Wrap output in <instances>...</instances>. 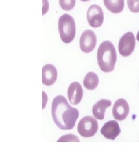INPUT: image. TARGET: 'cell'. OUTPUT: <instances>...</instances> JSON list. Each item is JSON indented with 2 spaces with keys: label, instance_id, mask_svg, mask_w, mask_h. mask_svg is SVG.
Instances as JSON below:
<instances>
[{
  "label": "cell",
  "instance_id": "obj_5",
  "mask_svg": "<svg viewBox=\"0 0 139 156\" xmlns=\"http://www.w3.org/2000/svg\"><path fill=\"white\" fill-rule=\"evenodd\" d=\"M136 41L134 34L128 32L123 34L119 40L118 50L123 57H128L132 55L135 48Z\"/></svg>",
  "mask_w": 139,
  "mask_h": 156
},
{
  "label": "cell",
  "instance_id": "obj_14",
  "mask_svg": "<svg viewBox=\"0 0 139 156\" xmlns=\"http://www.w3.org/2000/svg\"><path fill=\"white\" fill-rule=\"evenodd\" d=\"M107 9L113 13H119L124 8V0H104Z\"/></svg>",
  "mask_w": 139,
  "mask_h": 156
},
{
  "label": "cell",
  "instance_id": "obj_10",
  "mask_svg": "<svg viewBox=\"0 0 139 156\" xmlns=\"http://www.w3.org/2000/svg\"><path fill=\"white\" fill-rule=\"evenodd\" d=\"M83 94L82 86L78 82H72L68 88L67 95L72 105H78L82 99Z\"/></svg>",
  "mask_w": 139,
  "mask_h": 156
},
{
  "label": "cell",
  "instance_id": "obj_17",
  "mask_svg": "<svg viewBox=\"0 0 139 156\" xmlns=\"http://www.w3.org/2000/svg\"><path fill=\"white\" fill-rule=\"evenodd\" d=\"M57 142H79V140L77 136L72 134H68L62 136Z\"/></svg>",
  "mask_w": 139,
  "mask_h": 156
},
{
  "label": "cell",
  "instance_id": "obj_15",
  "mask_svg": "<svg viewBox=\"0 0 139 156\" xmlns=\"http://www.w3.org/2000/svg\"><path fill=\"white\" fill-rule=\"evenodd\" d=\"M76 0H59V4L64 11H71L75 6Z\"/></svg>",
  "mask_w": 139,
  "mask_h": 156
},
{
  "label": "cell",
  "instance_id": "obj_12",
  "mask_svg": "<svg viewBox=\"0 0 139 156\" xmlns=\"http://www.w3.org/2000/svg\"><path fill=\"white\" fill-rule=\"evenodd\" d=\"M111 101L104 99L100 100L93 106L92 113L93 116L99 120H103L104 119L106 108L111 106Z\"/></svg>",
  "mask_w": 139,
  "mask_h": 156
},
{
  "label": "cell",
  "instance_id": "obj_8",
  "mask_svg": "<svg viewBox=\"0 0 139 156\" xmlns=\"http://www.w3.org/2000/svg\"><path fill=\"white\" fill-rule=\"evenodd\" d=\"M129 113V106L127 101L123 98L116 101L112 108V115L115 120L123 121L127 117Z\"/></svg>",
  "mask_w": 139,
  "mask_h": 156
},
{
  "label": "cell",
  "instance_id": "obj_20",
  "mask_svg": "<svg viewBox=\"0 0 139 156\" xmlns=\"http://www.w3.org/2000/svg\"><path fill=\"white\" fill-rule=\"evenodd\" d=\"M81 1H89V0H81Z\"/></svg>",
  "mask_w": 139,
  "mask_h": 156
},
{
  "label": "cell",
  "instance_id": "obj_19",
  "mask_svg": "<svg viewBox=\"0 0 139 156\" xmlns=\"http://www.w3.org/2000/svg\"><path fill=\"white\" fill-rule=\"evenodd\" d=\"M136 39H137V40L139 42V32H138V33L137 34V35H136Z\"/></svg>",
  "mask_w": 139,
  "mask_h": 156
},
{
  "label": "cell",
  "instance_id": "obj_7",
  "mask_svg": "<svg viewBox=\"0 0 139 156\" xmlns=\"http://www.w3.org/2000/svg\"><path fill=\"white\" fill-rule=\"evenodd\" d=\"M87 20L89 25L93 27H100L104 21V14L99 6L92 5L87 11Z\"/></svg>",
  "mask_w": 139,
  "mask_h": 156
},
{
  "label": "cell",
  "instance_id": "obj_6",
  "mask_svg": "<svg viewBox=\"0 0 139 156\" xmlns=\"http://www.w3.org/2000/svg\"><path fill=\"white\" fill-rule=\"evenodd\" d=\"M96 42L97 38L95 33L90 30H85L80 37V48L84 53H90L95 49Z\"/></svg>",
  "mask_w": 139,
  "mask_h": 156
},
{
  "label": "cell",
  "instance_id": "obj_2",
  "mask_svg": "<svg viewBox=\"0 0 139 156\" xmlns=\"http://www.w3.org/2000/svg\"><path fill=\"white\" fill-rule=\"evenodd\" d=\"M100 69L104 73H110L114 69L117 62V52L112 43L106 41L99 46L97 54Z\"/></svg>",
  "mask_w": 139,
  "mask_h": 156
},
{
  "label": "cell",
  "instance_id": "obj_1",
  "mask_svg": "<svg viewBox=\"0 0 139 156\" xmlns=\"http://www.w3.org/2000/svg\"><path fill=\"white\" fill-rule=\"evenodd\" d=\"M52 116L59 128L63 130H70L75 126L79 117V111L77 108L70 105L64 96L59 95L52 102Z\"/></svg>",
  "mask_w": 139,
  "mask_h": 156
},
{
  "label": "cell",
  "instance_id": "obj_16",
  "mask_svg": "<svg viewBox=\"0 0 139 156\" xmlns=\"http://www.w3.org/2000/svg\"><path fill=\"white\" fill-rule=\"evenodd\" d=\"M128 6L130 11L133 13H139V0H128Z\"/></svg>",
  "mask_w": 139,
  "mask_h": 156
},
{
  "label": "cell",
  "instance_id": "obj_18",
  "mask_svg": "<svg viewBox=\"0 0 139 156\" xmlns=\"http://www.w3.org/2000/svg\"><path fill=\"white\" fill-rule=\"evenodd\" d=\"M44 5L42 6V15H44L48 11L49 8V3L48 0H42Z\"/></svg>",
  "mask_w": 139,
  "mask_h": 156
},
{
  "label": "cell",
  "instance_id": "obj_4",
  "mask_svg": "<svg viewBox=\"0 0 139 156\" xmlns=\"http://www.w3.org/2000/svg\"><path fill=\"white\" fill-rule=\"evenodd\" d=\"M77 129L81 136L85 138L92 137L97 132V121L95 117L89 116H85L81 119L78 123Z\"/></svg>",
  "mask_w": 139,
  "mask_h": 156
},
{
  "label": "cell",
  "instance_id": "obj_13",
  "mask_svg": "<svg viewBox=\"0 0 139 156\" xmlns=\"http://www.w3.org/2000/svg\"><path fill=\"white\" fill-rule=\"evenodd\" d=\"M99 83V79L97 75L93 72L88 73L83 79V85L86 89L95 90Z\"/></svg>",
  "mask_w": 139,
  "mask_h": 156
},
{
  "label": "cell",
  "instance_id": "obj_3",
  "mask_svg": "<svg viewBox=\"0 0 139 156\" xmlns=\"http://www.w3.org/2000/svg\"><path fill=\"white\" fill-rule=\"evenodd\" d=\"M58 28L62 41L69 44L74 39L76 33L75 21L71 15H63L59 19Z\"/></svg>",
  "mask_w": 139,
  "mask_h": 156
},
{
  "label": "cell",
  "instance_id": "obj_9",
  "mask_svg": "<svg viewBox=\"0 0 139 156\" xmlns=\"http://www.w3.org/2000/svg\"><path fill=\"white\" fill-rule=\"evenodd\" d=\"M118 123L115 120H110L104 124L100 129V133L106 138L114 140L121 133Z\"/></svg>",
  "mask_w": 139,
  "mask_h": 156
},
{
  "label": "cell",
  "instance_id": "obj_11",
  "mask_svg": "<svg viewBox=\"0 0 139 156\" xmlns=\"http://www.w3.org/2000/svg\"><path fill=\"white\" fill-rule=\"evenodd\" d=\"M57 79V71L56 67L52 64L45 65L42 69V82L46 86L55 83Z\"/></svg>",
  "mask_w": 139,
  "mask_h": 156
}]
</instances>
